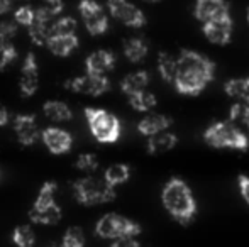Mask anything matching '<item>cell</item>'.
Listing matches in <instances>:
<instances>
[{
  "label": "cell",
  "instance_id": "cell-1",
  "mask_svg": "<svg viewBox=\"0 0 249 247\" xmlns=\"http://www.w3.org/2000/svg\"><path fill=\"white\" fill-rule=\"evenodd\" d=\"M215 76V63L205 54L194 49H181L178 56V73L175 88L181 95L197 97L212 83Z\"/></svg>",
  "mask_w": 249,
  "mask_h": 247
},
{
  "label": "cell",
  "instance_id": "cell-2",
  "mask_svg": "<svg viewBox=\"0 0 249 247\" xmlns=\"http://www.w3.org/2000/svg\"><path fill=\"white\" fill-rule=\"evenodd\" d=\"M161 203L164 210L181 225H188L197 217V200L185 180L173 176L161 190Z\"/></svg>",
  "mask_w": 249,
  "mask_h": 247
},
{
  "label": "cell",
  "instance_id": "cell-3",
  "mask_svg": "<svg viewBox=\"0 0 249 247\" xmlns=\"http://www.w3.org/2000/svg\"><path fill=\"white\" fill-rule=\"evenodd\" d=\"M203 141L215 149H236L246 151L249 148V137L244 131L231 124L229 120H217L203 131Z\"/></svg>",
  "mask_w": 249,
  "mask_h": 247
},
{
  "label": "cell",
  "instance_id": "cell-4",
  "mask_svg": "<svg viewBox=\"0 0 249 247\" xmlns=\"http://www.w3.org/2000/svg\"><path fill=\"white\" fill-rule=\"evenodd\" d=\"M85 119L95 141L102 142V144H114V142L119 141L122 125L121 120L117 119V115H114V114L105 109L87 107Z\"/></svg>",
  "mask_w": 249,
  "mask_h": 247
},
{
  "label": "cell",
  "instance_id": "cell-5",
  "mask_svg": "<svg viewBox=\"0 0 249 247\" xmlns=\"http://www.w3.org/2000/svg\"><path fill=\"white\" fill-rule=\"evenodd\" d=\"M71 190L76 201L85 205V207L108 203V201H114L115 197H117L115 188L107 185L104 178L97 180L92 178V176H85V178H80L76 181H73Z\"/></svg>",
  "mask_w": 249,
  "mask_h": 247
},
{
  "label": "cell",
  "instance_id": "cell-6",
  "mask_svg": "<svg viewBox=\"0 0 249 247\" xmlns=\"http://www.w3.org/2000/svg\"><path fill=\"white\" fill-rule=\"evenodd\" d=\"M142 229L138 222L131 220L124 215L114 214V212L105 214L95 224L97 237L107 239V241H115V239L122 237H138Z\"/></svg>",
  "mask_w": 249,
  "mask_h": 247
},
{
  "label": "cell",
  "instance_id": "cell-7",
  "mask_svg": "<svg viewBox=\"0 0 249 247\" xmlns=\"http://www.w3.org/2000/svg\"><path fill=\"white\" fill-rule=\"evenodd\" d=\"M78 12L92 36H102L108 31V16L97 0H80Z\"/></svg>",
  "mask_w": 249,
  "mask_h": 247
},
{
  "label": "cell",
  "instance_id": "cell-8",
  "mask_svg": "<svg viewBox=\"0 0 249 247\" xmlns=\"http://www.w3.org/2000/svg\"><path fill=\"white\" fill-rule=\"evenodd\" d=\"M66 90L73 93H83L90 97H100L110 90V80L105 75H92L85 73L82 76H75L63 83Z\"/></svg>",
  "mask_w": 249,
  "mask_h": 247
},
{
  "label": "cell",
  "instance_id": "cell-9",
  "mask_svg": "<svg viewBox=\"0 0 249 247\" xmlns=\"http://www.w3.org/2000/svg\"><path fill=\"white\" fill-rule=\"evenodd\" d=\"M107 9L108 14L124 26L134 29H141L146 26L144 12L129 0H107Z\"/></svg>",
  "mask_w": 249,
  "mask_h": 247
},
{
  "label": "cell",
  "instance_id": "cell-10",
  "mask_svg": "<svg viewBox=\"0 0 249 247\" xmlns=\"http://www.w3.org/2000/svg\"><path fill=\"white\" fill-rule=\"evenodd\" d=\"M194 16L198 22H212L231 17V5L227 0H197L194 7Z\"/></svg>",
  "mask_w": 249,
  "mask_h": 247
},
{
  "label": "cell",
  "instance_id": "cell-11",
  "mask_svg": "<svg viewBox=\"0 0 249 247\" xmlns=\"http://www.w3.org/2000/svg\"><path fill=\"white\" fill-rule=\"evenodd\" d=\"M41 141L48 148L51 154H66L73 148V135L61 127H46L41 131Z\"/></svg>",
  "mask_w": 249,
  "mask_h": 247
},
{
  "label": "cell",
  "instance_id": "cell-12",
  "mask_svg": "<svg viewBox=\"0 0 249 247\" xmlns=\"http://www.w3.org/2000/svg\"><path fill=\"white\" fill-rule=\"evenodd\" d=\"M14 132L20 146H34L41 139V131L34 114H19L14 117Z\"/></svg>",
  "mask_w": 249,
  "mask_h": 247
},
{
  "label": "cell",
  "instance_id": "cell-13",
  "mask_svg": "<svg viewBox=\"0 0 249 247\" xmlns=\"http://www.w3.org/2000/svg\"><path fill=\"white\" fill-rule=\"evenodd\" d=\"M39 88V66L34 53H27L20 68L19 90L22 97H33Z\"/></svg>",
  "mask_w": 249,
  "mask_h": 247
},
{
  "label": "cell",
  "instance_id": "cell-14",
  "mask_svg": "<svg viewBox=\"0 0 249 247\" xmlns=\"http://www.w3.org/2000/svg\"><path fill=\"white\" fill-rule=\"evenodd\" d=\"M232 31H234V22L232 17L220 20H212V22L202 24V33L207 37V41L215 46H226L232 39Z\"/></svg>",
  "mask_w": 249,
  "mask_h": 247
},
{
  "label": "cell",
  "instance_id": "cell-15",
  "mask_svg": "<svg viewBox=\"0 0 249 247\" xmlns=\"http://www.w3.org/2000/svg\"><path fill=\"white\" fill-rule=\"evenodd\" d=\"M115 54L108 49H97L90 53L85 60L87 73L92 75H107L108 71L115 68Z\"/></svg>",
  "mask_w": 249,
  "mask_h": 247
},
{
  "label": "cell",
  "instance_id": "cell-16",
  "mask_svg": "<svg viewBox=\"0 0 249 247\" xmlns=\"http://www.w3.org/2000/svg\"><path fill=\"white\" fill-rule=\"evenodd\" d=\"M173 125V119L164 114H148L144 115L138 124L139 134H142L144 137H153L156 134L168 131Z\"/></svg>",
  "mask_w": 249,
  "mask_h": 247
},
{
  "label": "cell",
  "instance_id": "cell-17",
  "mask_svg": "<svg viewBox=\"0 0 249 247\" xmlns=\"http://www.w3.org/2000/svg\"><path fill=\"white\" fill-rule=\"evenodd\" d=\"M61 215H63V212L58 203L51 205V207H44V208L31 207V210L27 212L29 220L37 225H56L61 220Z\"/></svg>",
  "mask_w": 249,
  "mask_h": 247
},
{
  "label": "cell",
  "instance_id": "cell-18",
  "mask_svg": "<svg viewBox=\"0 0 249 247\" xmlns=\"http://www.w3.org/2000/svg\"><path fill=\"white\" fill-rule=\"evenodd\" d=\"M149 85V73L146 69H139V71L129 73L121 80V90L127 97L134 95L138 92L146 90Z\"/></svg>",
  "mask_w": 249,
  "mask_h": 247
},
{
  "label": "cell",
  "instance_id": "cell-19",
  "mask_svg": "<svg viewBox=\"0 0 249 247\" xmlns=\"http://www.w3.org/2000/svg\"><path fill=\"white\" fill-rule=\"evenodd\" d=\"M178 146V137L173 132H161V134H156L153 137H148V144H146V149H148L149 154H163V152H168L171 149H175Z\"/></svg>",
  "mask_w": 249,
  "mask_h": 247
},
{
  "label": "cell",
  "instance_id": "cell-20",
  "mask_svg": "<svg viewBox=\"0 0 249 247\" xmlns=\"http://www.w3.org/2000/svg\"><path fill=\"white\" fill-rule=\"evenodd\" d=\"M78 36L76 34H71V36H51L50 41H48L46 48L51 51L56 56H70L73 51L78 48Z\"/></svg>",
  "mask_w": 249,
  "mask_h": 247
},
{
  "label": "cell",
  "instance_id": "cell-21",
  "mask_svg": "<svg viewBox=\"0 0 249 247\" xmlns=\"http://www.w3.org/2000/svg\"><path fill=\"white\" fill-rule=\"evenodd\" d=\"M156 66H158V73H160L161 80L173 85L175 78H177V73H178V58H175L173 54L166 53V51H160V53H158Z\"/></svg>",
  "mask_w": 249,
  "mask_h": 247
},
{
  "label": "cell",
  "instance_id": "cell-22",
  "mask_svg": "<svg viewBox=\"0 0 249 247\" xmlns=\"http://www.w3.org/2000/svg\"><path fill=\"white\" fill-rule=\"evenodd\" d=\"M122 51H124L125 60L136 65V63L144 61V58L149 53V46L146 43V39H142V37H129L127 41H124Z\"/></svg>",
  "mask_w": 249,
  "mask_h": 247
},
{
  "label": "cell",
  "instance_id": "cell-23",
  "mask_svg": "<svg viewBox=\"0 0 249 247\" xmlns=\"http://www.w3.org/2000/svg\"><path fill=\"white\" fill-rule=\"evenodd\" d=\"M43 114L53 122H68L73 119V112L68 103L61 100H48L43 105Z\"/></svg>",
  "mask_w": 249,
  "mask_h": 247
},
{
  "label": "cell",
  "instance_id": "cell-24",
  "mask_svg": "<svg viewBox=\"0 0 249 247\" xmlns=\"http://www.w3.org/2000/svg\"><path fill=\"white\" fill-rule=\"evenodd\" d=\"M224 92L231 99H236L237 102H243L249 105V76H246V78L227 80L224 83Z\"/></svg>",
  "mask_w": 249,
  "mask_h": 247
},
{
  "label": "cell",
  "instance_id": "cell-25",
  "mask_svg": "<svg viewBox=\"0 0 249 247\" xmlns=\"http://www.w3.org/2000/svg\"><path fill=\"white\" fill-rule=\"evenodd\" d=\"M131 178V166L124 165V163H117V165H110L104 173V180L107 185L112 188H117L124 185L125 181H129Z\"/></svg>",
  "mask_w": 249,
  "mask_h": 247
},
{
  "label": "cell",
  "instance_id": "cell-26",
  "mask_svg": "<svg viewBox=\"0 0 249 247\" xmlns=\"http://www.w3.org/2000/svg\"><path fill=\"white\" fill-rule=\"evenodd\" d=\"M63 10H65L63 0H43V3L36 9V20L51 24L54 17L61 16Z\"/></svg>",
  "mask_w": 249,
  "mask_h": 247
},
{
  "label": "cell",
  "instance_id": "cell-27",
  "mask_svg": "<svg viewBox=\"0 0 249 247\" xmlns=\"http://www.w3.org/2000/svg\"><path fill=\"white\" fill-rule=\"evenodd\" d=\"M129 105H131L136 112L148 114L158 105V99L153 92L142 90V92H138V93H134V95L129 97Z\"/></svg>",
  "mask_w": 249,
  "mask_h": 247
},
{
  "label": "cell",
  "instance_id": "cell-28",
  "mask_svg": "<svg viewBox=\"0 0 249 247\" xmlns=\"http://www.w3.org/2000/svg\"><path fill=\"white\" fill-rule=\"evenodd\" d=\"M229 122L239 127L241 131L249 132V105L243 102H236L229 109Z\"/></svg>",
  "mask_w": 249,
  "mask_h": 247
},
{
  "label": "cell",
  "instance_id": "cell-29",
  "mask_svg": "<svg viewBox=\"0 0 249 247\" xmlns=\"http://www.w3.org/2000/svg\"><path fill=\"white\" fill-rule=\"evenodd\" d=\"M56 191H58V183L56 181L43 183V186H41V190H39V193H37V198H36V201H34L33 207L34 208H44V207H51V205H54L56 203V200H54Z\"/></svg>",
  "mask_w": 249,
  "mask_h": 247
},
{
  "label": "cell",
  "instance_id": "cell-30",
  "mask_svg": "<svg viewBox=\"0 0 249 247\" xmlns=\"http://www.w3.org/2000/svg\"><path fill=\"white\" fill-rule=\"evenodd\" d=\"M12 242L17 247H34L36 246V234L31 225H17L12 232Z\"/></svg>",
  "mask_w": 249,
  "mask_h": 247
},
{
  "label": "cell",
  "instance_id": "cell-31",
  "mask_svg": "<svg viewBox=\"0 0 249 247\" xmlns=\"http://www.w3.org/2000/svg\"><path fill=\"white\" fill-rule=\"evenodd\" d=\"M51 36H53L51 24L36 20V22L29 27V37L36 46H46Z\"/></svg>",
  "mask_w": 249,
  "mask_h": 247
},
{
  "label": "cell",
  "instance_id": "cell-32",
  "mask_svg": "<svg viewBox=\"0 0 249 247\" xmlns=\"http://www.w3.org/2000/svg\"><path fill=\"white\" fill-rule=\"evenodd\" d=\"M76 19L70 16H61L51 24L53 36H71L76 33Z\"/></svg>",
  "mask_w": 249,
  "mask_h": 247
},
{
  "label": "cell",
  "instance_id": "cell-33",
  "mask_svg": "<svg viewBox=\"0 0 249 247\" xmlns=\"http://www.w3.org/2000/svg\"><path fill=\"white\" fill-rule=\"evenodd\" d=\"M59 246L61 247H85V234H83V229L76 227V225L68 227Z\"/></svg>",
  "mask_w": 249,
  "mask_h": 247
},
{
  "label": "cell",
  "instance_id": "cell-34",
  "mask_svg": "<svg viewBox=\"0 0 249 247\" xmlns=\"http://www.w3.org/2000/svg\"><path fill=\"white\" fill-rule=\"evenodd\" d=\"M75 166L76 169H80L83 173H95L99 169V158L93 152H82L76 158Z\"/></svg>",
  "mask_w": 249,
  "mask_h": 247
},
{
  "label": "cell",
  "instance_id": "cell-35",
  "mask_svg": "<svg viewBox=\"0 0 249 247\" xmlns=\"http://www.w3.org/2000/svg\"><path fill=\"white\" fill-rule=\"evenodd\" d=\"M14 20L19 26L31 27L36 22V9H33L31 5H22L14 12Z\"/></svg>",
  "mask_w": 249,
  "mask_h": 247
},
{
  "label": "cell",
  "instance_id": "cell-36",
  "mask_svg": "<svg viewBox=\"0 0 249 247\" xmlns=\"http://www.w3.org/2000/svg\"><path fill=\"white\" fill-rule=\"evenodd\" d=\"M17 58V49L10 41H3L0 43V71L5 69L12 61Z\"/></svg>",
  "mask_w": 249,
  "mask_h": 247
},
{
  "label": "cell",
  "instance_id": "cell-37",
  "mask_svg": "<svg viewBox=\"0 0 249 247\" xmlns=\"http://www.w3.org/2000/svg\"><path fill=\"white\" fill-rule=\"evenodd\" d=\"M17 26H19V24H17L16 20H2V22H0V43L12 39L17 34Z\"/></svg>",
  "mask_w": 249,
  "mask_h": 247
},
{
  "label": "cell",
  "instance_id": "cell-38",
  "mask_svg": "<svg viewBox=\"0 0 249 247\" xmlns=\"http://www.w3.org/2000/svg\"><path fill=\"white\" fill-rule=\"evenodd\" d=\"M237 186H239V193L243 200L249 205V176L239 175L237 176Z\"/></svg>",
  "mask_w": 249,
  "mask_h": 247
},
{
  "label": "cell",
  "instance_id": "cell-39",
  "mask_svg": "<svg viewBox=\"0 0 249 247\" xmlns=\"http://www.w3.org/2000/svg\"><path fill=\"white\" fill-rule=\"evenodd\" d=\"M110 247H141V244L136 237H122L112 241Z\"/></svg>",
  "mask_w": 249,
  "mask_h": 247
},
{
  "label": "cell",
  "instance_id": "cell-40",
  "mask_svg": "<svg viewBox=\"0 0 249 247\" xmlns=\"http://www.w3.org/2000/svg\"><path fill=\"white\" fill-rule=\"evenodd\" d=\"M12 9V0H0V16L10 12Z\"/></svg>",
  "mask_w": 249,
  "mask_h": 247
},
{
  "label": "cell",
  "instance_id": "cell-41",
  "mask_svg": "<svg viewBox=\"0 0 249 247\" xmlns=\"http://www.w3.org/2000/svg\"><path fill=\"white\" fill-rule=\"evenodd\" d=\"M9 124V112L3 105H0V127Z\"/></svg>",
  "mask_w": 249,
  "mask_h": 247
},
{
  "label": "cell",
  "instance_id": "cell-42",
  "mask_svg": "<svg viewBox=\"0 0 249 247\" xmlns=\"http://www.w3.org/2000/svg\"><path fill=\"white\" fill-rule=\"evenodd\" d=\"M46 247H61L59 244H56V242H51V244H48Z\"/></svg>",
  "mask_w": 249,
  "mask_h": 247
},
{
  "label": "cell",
  "instance_id": "cell-43",
  "mask_svg": "<svg viewBox=\"0 0 249 247\" xmlns=\"http://www.w3.org/2000/svg\"><path fill=\"white\" fill-rule=\"evenodd\" d=\"M142 2H146V3H156V2H160V0H142Z\"/></svg>",
  "mask_w": 249,
  "mask_h": 247
},
{
  "label": "cell",
  "instance_id": "cell-44",
  "mask_svg": "<svg viewBox=\"0 0 249 247\" xmlns=\"http://www.w3.org/2000/svg\"><path fill=\"white\" fill-rule=\"evenodd\" d=\"M246 22H248V26H249V7H248V10H246Z\"/></svg>",
  "mask_w": 249,
  "mask_h": 247
}]
</instances>
